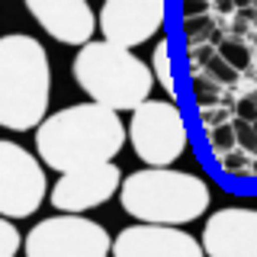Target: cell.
<instances>
[{
  "mask_svg": "<svg viewBox=\"0 0 257 257\" xmlns=\"http://www.w3.org/2000/svg\"><path fill=\"white\" fill-rule=\"evenodd\" d=\"M125 122L103 103H77L58 109L36 125V155L52 171H77L112 161L125 145Z\"/></svg>",
  "mask_w": 257,
  "mask_h": 257,
  "instance_id": "6da1fadb",
  "label": "cell"
},
{
  "mask_svg": "<svg viewBox=\"0 0 257 257\" xmlns=\"http://www.w3.org/2000/svg\"><path fill=\"white\" fill-rule=\"evenodd\" d=\"M52 64L39 39L26 32L0 36V128L29 132L48 116Z\"/></svg>",
  "mask_w": 257,
  "mask_h": 257,
  "instance_id": "7a4b0ae2",
  "label": "cell"
},
{
  "mask_svg": "<svg viewBox=\"0 0 257 257\" xmlns=\"http://www.w3.org/2000/svg\"><path fill=\"white\" fill-rule=\"evenodd\" d=\"M119 203L132 219L155 225H187L206 215L212 193L196 174L174 167H142L122 177Z\"/></svg>",
  "mask_w": 257,
  "mask_h": 257,
  "instance_id": "3957f363",
  "label": "cell"
},
{
  "mask_svg": "<svg viewBox=\"0 0 257 257\" xmlns=\"http://www.w3.org/2000/svg\"><path fill=\"white\" fill-rule=\"evenodd\" d=\"M71 77L93 103H103L116 112H132L139 103L148 100L155 87V74L148 64L132 48L106 39H90L77 48L71 61Z\"/></svg>",
  "mask_w": 257,
  "mask_h": 257,
  "instance_id": "277c9868",
  "label": "cell"
},
{
  "mask_svg": "<svg viewBox=\"0 0 257 257\" xmlns=\"http://www.w3.org/2000/svg\"><path fill=\"white\" fill-rule=\"evenodd\" d=\"M125 135L132 142V151L148 167H171L190 148L187 116L174 100H151L148 96L145 103H139L132 109Z\"/></svg>",
  "mask_w": 257,
  "mask_h": 257,
  "instance_id": "5b68a950",
  "label": "cell"
},
{
  "mask_svg": "<svg viewBox=\"0 0 257 257\" xmlns=\"http://www.w3.org/2000/svg\"><path fill=\"white\" fill-rule=\"evenodd\" d=\"M26 257H109L112 238L100 222L77 212L48 215L23 238Z\"/></svg>",
  "mask_w": 257,
  "mask_h": 257,
  "instance_id": "8992f818",
  "label": "cell"
},
{
  "mask_svg": "<svg viewBox=\"0 0 257 257\" xmlns=\"http://www.w3.org/2000/svg\"><path fill=\"white\" fill-rule=\"evenodd\" d=\"M48 196L45 167L32 151L10 139H0V215L26 219L36 215Z\"/></svg>",
  "mask_w": 257,
  "mask_h": 257,
  "instance_id": "52a82bcc",
  "label": "cell"
},
{
  "mask_svg": "<svg viewBox=\"0 0 257 257\" xmlns=\"http://www.w3.org/2000/svg\"><path fill=\"white\" fill-rule=\"evenodd\" d=\"M167 0H103L96 13V29L106 42L135 48L155 39V32L164 29Z\"/></svg>",
  "mask_w": 257,
  "mask_h": 257,
  "instance_id": "ba28073f",
  "label": "cell"
},
{
  "mask_svg": "<svg viewBox=\"0 0 257 257\" xmlns=\"http://www.w3.org/2000/svg\"><path fill=\"white\" fill-rule=\"evenodd\" d=\"M122 171L116 161H103V164H87L77 171H64L52 187V206L58 212H90V209L109 203L119 193Z\"/></svg>",
  "mask_w": 257,
  "mask_h": 257,
  "instance_id": "9c48e42d",
  "label": "cell"
},
{
  "mask_svg": "<svg viewBox=\"0 0 257 257\" xmlns=\"http://www.w3.org/2000/svg\"><path fill=\"white\" fill-rule=\"evenodd\" d=\"M109 257H206V251L180 225L139 222L112 238Z\"/></svg>",
  "mask_w": 257,
  "mask_h": 257,
  "instance_id": "30bf717a",
  "label": "cell"
},
{
  "mask_svg": "<svg viewBox=\"0 0 257 257\" xmlns=\"http://www.w3.org/2000/svg\"><path fill=\"white\" fill-rule=\"evenodd\" d=\"M199 244L206 257H257V209L228 206L212 212Z\"/></svg>",
  "mask_w": 257,
  "mask_h": 257,
  "instance_id": "8fae6325",
  "label": "cell"
},
{
  "mask_svg": "<svg viewBox=\"0 0 257 257\" xmlns=\"http://www.w3.org/2000/svg\"><path fill=\"white\" fill-rule=\"evenodd\" d=\"M23 4L55 42L80 48L96 32V13L87 0H23Z\"/></svg>",
  "mask_w": 257,
  "mask_h": 257,
  "instance_id": "7c38bea8",
  "label": "cell"
},
{
  "mask_svg": "<svg viewBox=\"0 0 257 257\" xmlns=\"http://www.w3.org/2000/svg\"><path fill=\"white\" fill-rule=\"evenodd\" d=\"M151 74H155V80L167 90V100H177L174 61H171V42H167V39H158L155 52H151Z\"/></svg>",
  "mask_w": 257,
  "mask_h": 257,
  "instance_id": "4fadbf2b",
  "label": "cell"
},
{
  "mask_svg": "<svg viewBox=\"0 0 257 257\" xmlns=\"http://www.w3.org/2000/svg\"><path fill=\"white\" fill-rule=\"evenodd\" d=\"M222 90L225 87L219 80H212L203 68H193V80H190V93H193V103L199 109H209V106H219L222 103Z\"/></svg>",
  "mask_w": 257,
  "mask_h": 257,
  "instance_id": "5bb4252c",
  "label": "cell"
},
{
  "mask_svg": "<svg viewBox=\"0 0 257 257\" xmlns=\"http://www.w3.org/2000/svg\"><path fill=\"white\" fill-rule=\"evenodd\" d=\"M215 52H219L222 58L238 71V74L251 68V48L241 42V39H219V48H215Z\"/></svg>",
  "mask_w": 257,
  "mask_h": 257,
  "instance_id": "9a60e30c",
  "label": "cell"
},
{
  "mask_svg": "<svg viewBox=\"0 0 257 257\" xmlns=\"http://www.w3.org/2000/svg\"><path fill=\"white\" fill-rule=\"evenodd\" d=\"M183 32H187V39H190V45H203V42H219V32H215V23L209 20V13L203 16H187L183 20Z\"/></svg>",
  "mask_w": 257,
  "mask_h": 257,
  "instance_id": "2e32d148",
  "label": "cell"
},
{
  "mask_svg": "<svg viewBox=\"0 0 257 257\" xmlns=\"http://www.w3.org/2000/svg\"><path fill=\"white\" fill-rule=\"evenodd\" d=\"M203 71H206V74L212 77V80H219L222 87H235V84H238V71L231 68V64L225 61L219 52H212V55H209V58L203 61Z\"/></svg>",
  "mask_w": 257,
  "mask_h": 257,
  "instance_id": "e0dca14e",
  "label": "cell"
},
{
  "mask_svg": "<svg viewBox=\"0 0 257 257\" xmlns=\"http://www.w3.org/2000/svg\"><path fill=\"white\" fill-rule=\"evenodd\" d=\"M23 247V235L13 225V219H4L0 215V257H16Z\"/></svg>",
  "mask_w": 257,
  "mask_h": 257,
  "instance_id": "ac0fdd59",
  "label": "cell"
},
{
  "mask_svg": "<svg viewBox=\"0 0 257 257\" xmlns=\"http://www.w3.org/2000/svg\"><path fill=\"white\" fill-rule=\"evenodd\" d=\"M209 145H212L215 155L235 151L238 142H235V128H231V122H222V125H212V128H209Z\"/></svg>",
  "mask_w": 257,
  "mask_h": 257,
  "instance_id": "d6986e66",
  "label": "cell"
},
{
  "mask_svg": "<svg viewBox=\"0 0 257 257\" xmlns=\"http://www.w3.org/2000/svg\"><path fill=\"white\" fill-rule=\"evenodd\" d=\"M231 128H235V142L244 155H257V128L254 122H244V119H231Z\"/></svg>",
  "mask_w": 257,
  "mask_h": 257,
  "instance_id": "ffe728a7",
  "label": "cell"
},
{
  "mask_svg": "<svg viewBox=\"0 0 257 257\" xmlns=\"http://www.w3.org/2000/svg\"><path fill=\"white\" fill-rule=\"evenodd\" d=\"M247 158L251 155H244V151H225V155H219V167L225 174H241V171H247Z\"/></svg>",
  "mask_w": 257,
  "mask_h": 257,
  "instance_id": "44dd1931",
  "label": "cell"
},
{
  "mask_svg": "<svg viewBox=\"0 0 257 257\" xmlns=\"http://www.w3.org/2000/svg\"><path fill=\"white\" fill-rule=\"evenodd\" d=\"M199 119H203V125L206 128H212V125H222V122H231V112L222 106H209V109H199Z\"/></svg>",
  "mask_w": 257,
  "mask_h": 257,
  "instance_id": "7402d4cb",
  "label": "cell"
},
{
  "mask_svg": "<svg viewBox=\"0 0 257 257\" xmlns=\"http://www.w3.org/2000/svg\"><path fill=\"white\" fill-rule=\"evenodd\" d=\"M235 119H244V122H254V119H257V93L244 96V100L238 103V116H235Z\"/></svg>",
  "mask_w": 257,
  "mask_h": 257,
  "instance_id": "603a6c76",
  "label": "cell"
},
{
  "mask_svg": "<svg viewBox=\"0 0 257 257\" xmlns=\"http://www.w3.org/2000/svg\"><path fill=\"white\" fill-rule=\"evenodd\" d=\"M180 13H183V20L187 16H203V13H209V0H183Z\"/></svg>",
  "mask_w": 257,
  "mask_h": 257,
  "instance_id": "cb8c5ba5",
  "label": "cell"
},
{
  "mask_svg": "<svg viewBox=\"0 0 257 257\" xmlns=\"http://www.w3.org/2000/svg\"><path fill=\"white\" fill-rule=\"evenodd\" d=\"M231 4H247V0H231Z\"/></svg>",
  "mask_w": 257,
  "mask_h": 257,
  "instance_id": "d4e9b609",
  "label": "cell"
},
{
  "mask_svg": "<svg viewBox=\"0 0 257 257\" xmlns=\"http://www.w3.org/2000/svg\"><path fill=\"white\" fill-rule=\"evenodd\" d=\"M254 128H257V119H254Z\"/></svg>",
  "mask_w": 257,
  "mask_h": 257,
  "instance_id": "484cf974",
  "label": "cell"
}]
</instances>
